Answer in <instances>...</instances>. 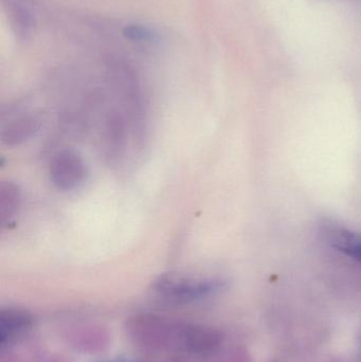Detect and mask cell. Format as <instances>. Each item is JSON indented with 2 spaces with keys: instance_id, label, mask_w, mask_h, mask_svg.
Listing matches in <instances>:
<instances>
[{
  "instance_id": "8992f818",
  "label": "cell",
  "mask_w": 361,
  "mask_h": 362,
  "mask_svg": "<svg viewBox=\"0 0 361 362\" xmlns=\"http://www.w3.org/2000/svg\"><path fill=\"white\" fill-rule=\"evenodd\" d=\"M8 21L19 37H27L35 25L33 6L29 0H4Z\"/></svg>"
},
{
  "instance_id": "ba28073f",
  "label": "cell",
  "mask_w": 361,
  "mask_h": 362,
  "mask_svg": "<svg viewBox=\"0 0 361 362\" xmlns=\"http://www.w3.org/2000/svg\"><path fill=\"white\" fill-rule=\"evenodd\" d=\"M21 206V189L13 181L0 183V223L2 227H8L14 223Z\"/></svg>"
},
{
  "instance_id": "277c9868",
  "label": "cell",
  "mask_w": 361,
  "mask_h": 362,
  "mask_svg": "<svg viewBox=\"0 0 361 362\" xmlns=\"http://www.w3.org/2000/svg\"><path fill=\"white\" fill-rule=\"evenodd\" d=\"M33 319L29 313L8 308L0 313V348L12 346L31 329Z\"/></svg>"
},
{
  "instance_id": "6da1fadb",
  "label": "cell",
  "mask_w": 361,
  "mask_h": 362,
  "mask_svg": "<svg viewBox=\"0 0 361 362\" xmlns=\"http://www.w3.org/2000/svg\"><path fill=\"white\" fill-rule=\"evenodd\" d=\"M126 332L134 344L148 350L203 359L220 350L224 344L222 332L213 327L156 315L131 317L127 321Z\"/></svg>"
},
{
  "instance_id": "7a4b0ae2",
  "label": "cell",
  "mask_w": 361,
  "mask_h": 362,
  "mask_svg": "<svg viewBox=\"0 0 361 362\" xmlns=\"http://www.w3.org/2000/svg\"><path fill=\"white\" fill-rule=\"evenodd\" d=\"M226 282L218 278L184 274H162L153 283V291L167 301L191 303L207 299L222 291Z\"/></svg>"
},
{
  "instance_id": "30bf717a",
  "label": "cell",
  "mask_w": 361,
  "mask_h": 362,
  "mask_svg": "<svg viewBox=\"0 0 361 362\" xmlns=\"http://www.w3.org/2000/svg\"><path fill=\"white\" fill-rule=\"evenodd\" d=\"M108 362H138L134 361H129V359H117V361H108Z\"/></svg>"
},
{
  "instance_id": "3957f363",
  "label": "cell",
  "mask_w": 361,
  "mask_h": 362,
  "mask_svg": "<svg viewBox=\"0 0 361 362\" xmlns=\"http://www.w3.org/2000/svg\"><path fill=\"white\" fill-rule=\"evenodd\" d=\"M51 182L59 191L78 189L87 180L88 171L82 157L71 150H61L51 159L49 165Z\"/></svg>"
},
{
  "instance_id": "52a82bcc",
  "label": "cell",
  "mask_w": 361,
  "mask_h": 362,
  "mask_svg": "<svg viewBox=\"0 0 361 362\" xmlns=\"http://www.w3.org/2000/svg\"><path fill=\"white\" fill-rule=\"evenodd\" d=\"M40 129V120L32 115L21 116L11 121L1 132V140L10 146H19L35 135Z\"/></svg>"
},
{
  "instance_id": "5b68a950",
  "label": "cell",
  "mask_w": 361,
  "mask_h": 362,
  "mask_svg": "<svg viewBox=\"0 0 361 362\" xmlns=\"http://www.w3.org/2000/svg\"><path fill=\"white\" fill-rule=\"evenodd\" d=\"M321 233L330 246L361 265V234L334 223H326Z\"/></svg>"
},
{
  "instance_id": "8fae6325",
  "label": "cell",
  "mask_w": 361,
  "mask_h": 362,
  "mask_svg": "<svg viewBox=\"0 0 361 362\" xmlns=\"http://www.w3.org/2000/svg\"><path fill=\"white\" fill-rule=\"evenodd\" d=\"M358 362H361V346H360V361Z\"/></svg>"
},
{
  "instance_id": "9c48e42d",
  "label": "cell",
  "mask_w": 361,
  "mask_h": 362,
  "mask_svg": "<svg viewBox=\"0 0 361 362\" xmlns=\"http://www.w3.org/2000/svg\"><path fill=\"white\" fill-rule=\"evenodd\" d=\"M123 35L129 42H136V44H156L160 40V36L156 30L142 23H131L125 25L123 29Z\"/></svg>"
}]
</instances>
